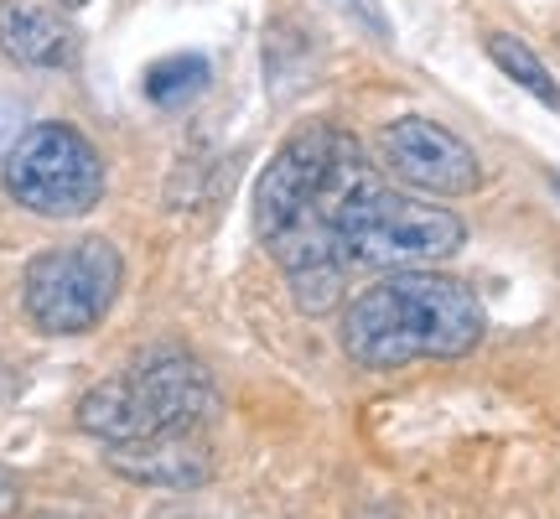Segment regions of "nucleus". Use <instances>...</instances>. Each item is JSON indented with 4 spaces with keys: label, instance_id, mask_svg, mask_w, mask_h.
Returning a JSON list of instances; mask_svg holds the SVG:
<instances>
[{
    "label": "nucleus",
    "instance_id": "39448f33",
    "mask_svg": "<svg viewBox=\"0 0 560 519\" xmlns=\"http://www.w3.org/2000/svg\"><path fill=\"white\" fill-rule=\"evenodd\" d=\"M125 280V260L120 250L100 234L73 244H58V250H42L26 276H21V307L32 327L52 333V338H73V333H89L109 318V307L120 297Z\"/></svg>",
    "mask_w": 560,
    "mask_h": 519
},
{
    "label": "nucleus",
    "instance_id": "6e6552de",
    "mask_svg": "<svg viewBox=\"0 0 560 519\" xmlns=\"http://www.w3.org/2000/svg\"><path fill=\"white\" fill-rule=\"evenodd\" d=\"M109 473L140 483V488H166V494H192L213 478V452L187 431L172 437H145V441H115L109 447Z\"/></svg>",
    "mask_w": 560,
    "mask_h": 519
},
{
    "label": "nucleus",
    "instance_id": "423d86ee",
    "mask_svg": "<svg viewBox=\"0 0 560 519\" xmlns=\"http://www.w3.org/2000/svg\"><path fill=\"white\" fill-rule=\"evenodd\" d=\"M5 193L37 219H83L104 198V161L83 130L58 120L26 125L0 161Z\"/></svg>",
    "mask_w": 560,
    "mask_h": 519
},
{
    "label": "nucleus",
    "instance_id": "4468645a",
    "mask_svg": "<svg viewBox=\"0 0 560 519\" xmlns=\"http://www.w3.org/2000/svg\"><path fill=\"white\" fill-rule=\"evenodd\" d=\"M16 504H21V483H16V473H5V468H0V515H11Z\"/></svg>",
    "mask_w": 560,
    "mask_h": 519
},
{
    "label": "nucleus",
    "instance_id": "9b49d317",
    "mask_svg": "<svg viewBox=\"0 0 560 519\" xmlns=\"http://www.w3.org/2000/svg\"><path fill=\"white\" fill-rule=\"evenodd\" d=\"M208 89V58L202 53H172L145 68V100L161 109H182Z\"/></svg>",
    "mask_w": 560,
    "mask_h": 519
},
{
    "label": "nucleus",
    "instance_id": "dca6fc26",
    "mask_svg": "<svg viewBox=\"0 0 560 519\" xmlns=\"http://www.w3.org/2000/svg\"><path fill=\"white\" fill-rule=\"evenodd\" d=\"M556 193H560V177H556Z\"/></svg>",
    "mask_w": 560,
    "mask_h": 519
},
{
    "label": "nucleus",
    "instance_id": "1a4fd4ad",
    "mask_svg": "<svg viewBox=\"0 0 560 519\" xmlns=\"http://www.w3.org/2000/svg\"><path fill=\"white\" fill-rule=\"evenodd\" d=\"M0 53L21 68H68L79 32L52 0H0Z\"/></svg>",
    "mask_w": 560,
    "mask_h": 519
},
{
    "label": "nucleus",
    "instance_id": "f8f14e48",
    "mask_svg": "<svg viewBox=\"0 0 560 519\" xmlns=\"http://www.w3.org/2000/svg\"><path fill=\"white\" fill-rule=\"evenodd\" d=\"M327 5H338L348 21H359V26H363V32H369L374 42H395V21L384 16L380 0H327Z\"/></svg>",
    "mask_w": 560,
    "mask_h": 519
},
{
    "label": "nucleus",
    "instance_id": "20e7f679",
    "mask_svg": "<svg viewBox=\"0 0 560 519\" xmlns=\"http://www.w3.org/2000/svg\"><path fill=\"white\" fill-rule=\"evenodd\" d=\"M467 244V223L452 208L416 203L369 177L348 198L338 219V250L342 265H374V270H420L436 260L457 255Z\"/></svg>",
    "mask_w": 560,
    "mask_h": 519
},
{
    "label": "nucleus",
    "instance_id": "2eb2a0df",
    "mask_svg": "<svg viewBox=\"0 0 560 519\" xmlns=\"http://www.w3.org/2000/svg\"><path fill=\"white\" fill-rule=\"evenodd\" d=\"M62 5H73V11H79V5H89V0H62Z\"/></svg>",
    "mask_w": 560,
    "mask_h": 519
},
{
    "label": "nucleus",
    "instance_id": "ddd939ff",
    "mask_svg": "<svg viewBox=\"0 0 560 519\" xmlns=\"http://www.w3.org/2000/svg\"><path fill=\"white\" fill-rule=\"evenodd\" d=\"M21 130H26V109H21V100L0 94V157H5V151L21 140Z\"/></svg>",
    "mask_w": 560,
    "mask_h": 519
},
{
    "label": "nucleus",
    "instance_id": "0eeeda50",
    "mask_svg": "<svg viewBox=\"0 0 560 519\" xmlns=\"http://www.w3.org/2000/svg\"><path fill=\"white\" fill-rule=\"evenodd\" d=\"M380 161L400 182H410L420 193H436V198H467L482 187L478 151L457 130L425 120V115H400V120L384 125Z\"/></svg>",
    "mask_w": 560,
    "mask_h": 519
},
{
    "label": "nucleus",
    "instance_id": "7ed1b4c3",
    "mask_svg": "<svg viewBox=\"0 0 560 519\" xmlns=\"http://www.w3.org/2000/svg\"><path fill=\"white\" fill-rule=\"evenodd\" d=\"M213 411H219L213 374L187 348L161 343V348L136 354L125 374H109L79 400V431L115 447V441L192 431Z\"/></svg>",
    "mask_w": 560,
    "mask_h": 519
},
{
    "label": "nucleus",
    "instance_id": "f257e3e1",
    "mask_svg": "<svg viewBox=\"0 0 560 519\" xmlns=\"http://www.w3.org/2000/svg\"><path fill=\"white\" fill-rule=\"evenodd\" d=\"M369 177L380 172L374 161H363L359 140L317 125L285 140L255 182V234L291 276V297L306 318L338 307L348 270L338 250V219Z\"/></svg>",
    "mask_w": 560,
    "mask_h": 519
},
{
    "label": "nucleus",
    "instance_id": "9d476101",
    "mask_svg": "<svg viewBox=\"0 0 560 519\" xmlns=\"http://www.w3.org/2000/svg\"><path fill=\"white\" fill-rule=\"evenodd\" d=\"M488 58L499 62L503 79H514L529 100H540L545 109H556V115H560V83H556V73L545 68L540 53H535L524 37H514V32H493V37H488Z\"/></svg>",
    "mask_w": 560,
    "mask_h": 519
},
{
    "label": "nucleus",
    "instance_id": "f03ea898",
    "mask_svg": "<svg viewBox=\"0 0 560 519\" xmlns=\"http://www.w3.org/2000/svg\"><path fill=\"white\" fill-rule=\"evenodd\" d=\"M482 301L472 286L436 270H395L342 312V354L359 369H405L416 359H462L482 338Z\"/></svg>",
    "mask_w": 560,
    "mask_h": 519
}]
</instances>
